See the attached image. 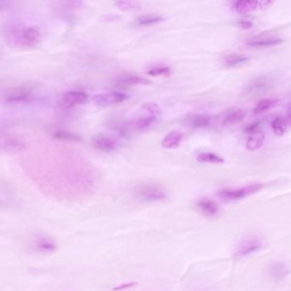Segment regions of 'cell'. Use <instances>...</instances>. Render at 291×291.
<instances>
[{
    "instance_id": "cell-1",
    "label": "cell",
    "mask_w": 291,
    "mask_h": 291,
    "mask_svg": "<svg viewBox=\"0 0 291 291\" xmlns=\"http://www.w3.org/2000/svg\"><path fill=\"white\" fill-rule=\"evenodd\" d=\"M9 46L18 49H30L38 46L41 41V33L33 26L12 25L4 33Z\"/></svg>"
},
{
    "instance_id": "cell-2",
    "label": "cell",
    "mask_w": 291,
    "mask_h": 291,
    "mask_svg": "<svg viewBox=\"0 0 291 291\" xmlns=\"http://www.w3.org/2000/svg\"><path fill=\"white\" fill-rule=\"evenodd\" d=\"M160 115V108L156 103H145L138 108L137 115L129 121V125L135 130H145L151 127Z\"/></svg>"
},
{
    "instance_id": "cell-3",
    "label": "cell",
    "mask_w": 291,
    "mask_h": 291,
    "mask_svg": "<svg viewBox=\"0 0 291 291\" xmlns=\"http://www.w3.org/2000/svg\"><path fill=\"white\" fill-rule=\"evenodd\" d=\"M137 198L144 203H157L167 198V193L161 187L154 184H144L135 191Z\"/></svg>"
},
{
    "instance_id": "cell-4",
    "label": "cell",
    "mask_w": 291,
    "mask_h": 291,
    "mask_svg": "<svg viewBox=\"0 0 291 291\" xmlns=\"http://www.w3.org/2000/svg\"><path fill=\"white\" fill-rule=\"evenodd\" d=\"M32 90L26 87H14L3 94V101L7 105H24L33 100Z\"/></svg>"
},
{
    "instance_id": "cell-5",
    "label": "cell",
    "mask_w": 291,
    "mask_h": 291,
    "mask_svg": "<svg viewBox=\"0 0 291 291\" xmlns=\"http://www.w3.org/2000/svg\"><path fill=\"white\" fill-rule=\"evenodd\" d=\"M262 188H263V185L262 184H254V185L240 187L237 189H225L219 191V196L223 199L235 201V200L242 199L246 196L256 193L259 190H262Z\"/></svg>"
},
{
    "instance_id": "cell-6",
    "label": "cell",
    "mask_w": 291,
    "mask_h": 291,
    "mask_svg": "<svg viewBox=\"0 0 291 291\" xmlns=\"http://www.w3.org/2000/svg\"><path fill=\"white\" fill-rule=\"evenodd\" d=\"M128 99V95L124 92H108L96 94L93 96L92 101L98 107L106 108L121 104Z\"/></svg>"
},
{
    "instance_id": "cell-7",
    "label": "cell",
    "mask_w": 291,
    "mask_h": 291,
    "mask_svg": "<svg viewBox=\"0 0 291 291\" xmlns=\"http://www.w3.org/2000/svg\"><path fill=\"white\" fill-rule=\"evenodd\" d=\"M272 3L271 1H249V0H240L233 4V9L237 13L248 14L258 10H263L267 8Z\"/></svg>"
},
{
    "instance_id": "cell-8",
    "label": "cell",
    "mask_w": 291,
    "mask_h": 291,
    "mask_svg": "<svg viewBox=\"0 0 291 291\" xmlns=\"http://www.w3.org/2000/svg\"><path fill=\"white\" fill-rule=\"evenodd\" d=\"M26 148V143L20 137L6 136L1 138V150L9 153L19 152Z\"/></svg>"
},
{
    "instance_id": "cell-9",
    "label": "cell",
    "mask_w": 291,
    "mask_h": 291,
    "mask_svg": "<svg viewBox=\"0 0 291 291\" xmlns=\"http://www.w3.org/2000/svg\"><path fill=\"white\" fill-rule=\"evenodd\" d=\"M247 112L242 108H234L224 112L221 118V123L224 126H233L238 124L245 118Z\"/></svg>"
},
{
    "instance_id": "cell-10",
    "label": "cell",
    "mask_w": 291,
    "mask_h": 291,
    "mask_svg": "<svg viewBox=\"0 0 291 291\" xmlns=\"http://www.w3.org/2000/svg\"><path fill=\"white\" fill-rule=\"evenodd\" d=\"M88 95L82 91H69L62 95V101L69 107H75L85 104Z\"/></svg>"
},
{
    "instance_id": "cell-11",
    "label": "cell",
    "mask_w": 291,
    "mask_h": 291,
    "mask_svg": "<svg viewBox=\"0 0 291 291\" xmlns=\"http://www.w3.org/2000/svg\"><path fill=\"white\" fill-rule=\"evenodd\" d=\"M92 144L95 149L104 152H112L117 149L115 140L103 134L96 135L92 137Z\"/></svg>"
},
{
    "instance_id": "cell-12",
    "label": "cell",
    "mask_w": 291,
    "mask_h": 291,
    "mask_svg": "<svg viewBox=\"0 0 291 291\" xmlns=\"http://www.w3.org/2000/svg\"><path fill=\"white\" fill-rule=\"evenodd\" d=\"M164 21H165V17L160 16L159 14H146L135 18L132 24V26L142 27V26H153L156 24L162 23Z\"/></svg>"
},
{
    "instance_id": "cell-13",
    "label": "cell",
    "mask_w": 291,
    "mask_h": 291,
    "mask_svg": "<svg viewBox=\"0 0 291 291\" xmlns=\"http://www.w3.org/2000/svg\"><path fill=\"white\" fill-rule=\"evenodd\" d=\"M35 248L39 252L50 254L57 249L56 242L47 236H39L35 240Z\"/></svg>"
},
{
    "instance_id": "cell-14",
    "label": "cell",
    "mask_w": 291,
    "mask_h": 291,
    "mask_svg": "<svg viewBox=\"0 0 291 291\" xmlns=\"http://www.w3.org/2000/svg\"><path fill=\"white\" fill-rule=\"evenodd\" d=\"M183 138V135L178 131H172L167 133L161 140V147L167 150H174L180 146Z\"/></svg>"
},
{
    "instance_id": "cell-15",
    "label": "cell",
    "mask_w": 291,
    "mask_h": 291,
    "mask_svg": "<svg viewBox=\"0 0 291 291\" xmlns=\"http://www.w3.org/2000/svg\"><path fill=\"white\" fill-rule=\"evenodd\" d=\"M262 247V242L258 239H249L245 242H242V244L238 248L237 255L239 256H247L253 253L258 251Z\"/></svg>"
},
{
    "instance_id": "cell-16",
    "label": "cell",
    "mask_w": 291,
    "mask_h": 291,
    "mask_svg": "<svg viewBox=\"0 0 291 291\" xmlns=\"http://www.w3.org/2000/svg\"><path fill=\"white\" fill-rule=\"evenodd\" d=\"M117 83L123 85H150L151 82L146 78L135 75H124L117 79Z\"/></svg>"
},
{
    "instance_id": "cell-17",
    "label": "cell",
    "mask_w": 291,
    "mask_h": 291,
    "mask_svg": "<svg viewBox=\"0 0 291 291\" xmlns=\"http://www.w3.org/2000/svg\"><path fill=\"white\" fill-rule=\"evenodd\" d=\"M196 207L198 210L202 211V213L208 216H214L219 213V206L213 201L207 198L199 200L196 203Z\"/></svg>"
},
{
    "instance_id": "cell-18",
    "label": "cell",
    "mask_w": 291,
    "mask_h": 291,
    "mask_svg": "<svg viewBox=\"0 0 291 291\" xmlns=\"http://www.w3.org/2000/svg\"><path fill=\"white\" fill-rule=\"evenodd\" d=\"M265 143V134L261 131H257L250 135L247 141L246 148L249 151H256L260 150Z\"/></svg>"
},
{
    "instance_id": "cell-19",
    "label": "cell",
    "mask_w": 291,
    "mask_h": 291,
    "mask_svg": "<svg viewBox=\"0 0 291 291\" xmlns=\"http://www.w3.org/2000/svg\"><path fill=\"white\" fill-rule=\"evenodd\" d=\"M52 136L58 140L67 141V142H80L82 140L81 137L79 135L62 129L53 130L52 132Z\"/></svg>"
},
{
    "instance_id": "cell-20",
    "label": "cell",
    "mask_w": 291,
    "mask_h": 291,
    "mask_svg": "<svg viewBox=\"0 0 291 291\" xmlns=\"http://www.w3.org/2000/svg\"><path fill=\"white\" fill-rule=\"evenodd\" d=\"M212 117L206 115H195L188 119V123L193 128H204L210 126Z\"/></svg>"
},
{
    "instance_id": "cell-21",
    "label": "cell",
    "mask_w": 291,
    "mask_h": 291,
    "mask_svg": "<svg viewBox=\"0 0 291 291\" xmlns=\"http://www.w3.org/2000/svg\"><path fill=\"white\" fill-rule=\"evenodd\" d=\"M278 99H276V98H264L255 105V107L254 108V113L258 115V114H262L264 112L268 111L269 109L274 108L278 104Z\"/></svg>"
},
{
    "instance_id": "cell-22",
    "label": "cell",
    "mask_w": 291,
    "mask_h": 291,
    "mask_svg": "<svg viewBox=\"0 0 291 291\" xmlns=\"http://www.w3.org/2000/svg\"><path fill=\"white\" fill-rule=\"evenodd\" d=\"M196 160L200 163L221 164L225 162L223 157L212 152H203L198 155L196 157Z\"/></svg>"
},
{
    "instance_id": "cell-23",
    "label": "cell",
    "mask_w": 291,
    "mask_h": 291,
    "mask_svg": "<svg viewBox=\"0 0 291 291\" xmlns=\"http://www.w3.org/2000/svg\"><path fill=\"white\" fill-rule=\"evenodd\" d=\"M284 43V40L277 38H270V39H259V40H252L248 42V46L251 47H259V48H264V47H270V46H278Z\"/></svg>"
},
{
    "instance_id": "cell-24",
    "label": "cell",
    "mask_w": 291,
    "mask_h": 291,
    "mask_svg": "<svg viewBox=\"0 0 291 291\" xmlns=\"http://www.w3.org/2000/svg\"><path fill=\"white\" fill-rule=\"evenodd\" d=\"M147 74L152 77H168L172 74V69L167 65H156L150 68Z\"/></svg>"
},
{
    "instance_id": "cell-25",
    "label": "cell",
    "mask_w": 291,
    "mask_h": 291,
    "mask_svg": "<svg viewBox=\"0 0 291 291\" xmlns=\"http://www.w3.org/2000/svg\"><path fill=\"white\" fill-rule=\"evenodd\" d=\"M249 60V56H241V55H231L225 58L224 64L227 68H234L237 66L245 63Z\"/></svg>"
},
{
    "instance_id": "cell-26",
    "label": "cell",
    "mask_w": 291,
    "mask_h": 291,
    "mask_svg": "<svg viewBox=\"0 0 291 291\" xmlns=\"http://www.w3.org/2000/svg\"><path fill=\"white\" fill-rule=\"evenodd\" d=\"M272 131L277 136L281 137L287 131V123L283 118L277 117L271 123Z\"/></svg>"
},
{
    "instance_id": "cell-27",
    "label": "cell",
    "mask_w": 291,
    "mask_h": 291,
    "mask_svg": "<svg viewBox=\"0 0 291 291\" xmlns=\"http://www.w3.org/2000/svg\"><path fill=\"white\" fill-rule=\"evenodd\" d=\"M268 81L265 79H260L253 82L249 86V92L252 93H259V92H264L266 88H268Z\"/></svg>"
},
{
    "instance_id": "cell-28",
    "label": "cell",
    "mask_w": 291,
    "mask_h": 291,
    "mask_svg": "<svg viewBox=\"0 0 291 291\" xmlns=\"http://www.w3.org/2000/svg\"><path fill=\"white\" fill-rule=\"evenodd\" d=\"M115 5L121 10H137L140 6L139 3L135 1H117Z\"/></svg>"
},
{
    "instance_id": "cell-29",
    "label": "cell",
    "mask_w": 291,
    "mask_h": 291,
    "mask_svg": "<svg viewBox=\"0 0 291 291\" xmlns=\"http://www.w3.org/2000/svg\"><path fill=\"white\" fill-rule=\"evenodd\" d=\"M260 125L261 122L260 121H255V122H252L251 124L247 125L245 128H244V132L247 133H254L255 132L258 131L259 128H260Z\"/></svg>"
},
{
    "instance_id": "cell-30",
    "label": "cell",
    "mask_w": 291,
    "mask_h": 291,
    "mask_svg": "<svg viewBox=\"0 0 291 291\" xmlns=\"http://www.w3.org/2000/svg\"><path fill=\"white\" fill-rule=\"evenodd\" d=\"M238 25L242 29L249 30L251 29L253 27L252 22L250 21H246V20H242V21H239Z\"/></svg>"
},
{
    "instance_id": "cell-31",
    "label": "cell",
    "mask_w": 291,
    "mask_h": 291,
    "mask_svg": "<svg viewBox=\"0 0 291 291\" xmlns=\"http://www.w3.org/2000/svg\"><path fill=\"white\" fill-rule=\"evenodd\" d=\"M286 121H287V123L289 125H291V111L289 113L288 115H287V119H286Z\"/></svg>"
}]
</instances>
